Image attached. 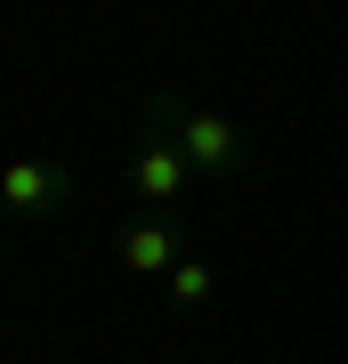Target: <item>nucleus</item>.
I'll list each match as a JSON object with an SVG mask.
<instances>
[{
    "instance_id": "f03ea898",
    "label": "nucleus",
    "mask_w": 348,
    "mask_h": 364,
    "mask_svg": "<svg viewBox=\"0 0 348 364\" xmlns=\"http://www.w3.org/2000/svg\"><path fill=\"white\" fill-rule=\"evenodd\" d=\"M130 186H138V195L162 210V203H179L186 186H194V170H186V154H179L162 130H138V154H130Z\"/></svg>"
},
{
    "instance_id": "7ed1b4c3",
    "label": "nucleus",
    "mask_w": 348,
    "mask_h": 364,
    "mask_svg": "<svg viewBox=\"0 0 348 364\" xmlns=\"http://www.w3.org/2000/svg\"><path fill=\"white\" fill-rule=\"evenodd\" d=\"M0 195H9L16 219H49V210L73 195V178H65L57 162H25L16 154V162H0Z\"/></svg>"
},
{
    "instance_id": "423d86ee",
    "label": "nucleus",
    "mask_w": 348,
    "mask_h": 364,
    "mask_svg": "<svg viewBox=\"0 0 348 364\" xmlns=\"http://www.w3.org/2000/svg\"><path fill=\"white\" fill-rule=\"evenodd\" d=\"M0 210H9V195H0Z\"/></svg>"
},
{
    "instance_id": "20e7f679",
    "label": "nucleus",
    "mask_w": 348,
    "mask_h": 364,
    "mask_svg": "<svg viewBox=\"0 0 348 364\" xmlns=\"http://www.w3.org/2000/svg\"><path fill=\"white\" fill-rule=\"evenodd\" d=\"M179 259H186V243H179L170 219H130V227H122V267H130V275H170Z\"/></svg>"
},
{
    "instance_id": "39448f33",
    "label": "nucleus",
    "mask_w": 348,
    "mask_h": 364,
    "mask_svg": "<svg viewBox=\"0 0 348 364\" xmlns=\"http://www.w3.org/2000/svg\"><path fill=\"white\" fill-rule=\"evenodd\" d=\"M211 284H219V275H211L203 259H179V267H170V299H179V308H203Z\"/></svg>"
},
{
    "instance_id": "f257e3e1",
    "label": "nucleus",
    "mask_w": 348,
    "mask_h": 364,
    "mask_svg": "<svg viewBox=\"0 0 348 364\" xmlns=\"http://www.w3.org/2000/svg\"><path fill=\"white\" fill-rule=\"evenodd\" d=\"M146 130H162L170 146H179L194 178H227V170H243V130H235L227 114H203V105L154 97V105H146Z\"/></svg>"
}]
</instances>
